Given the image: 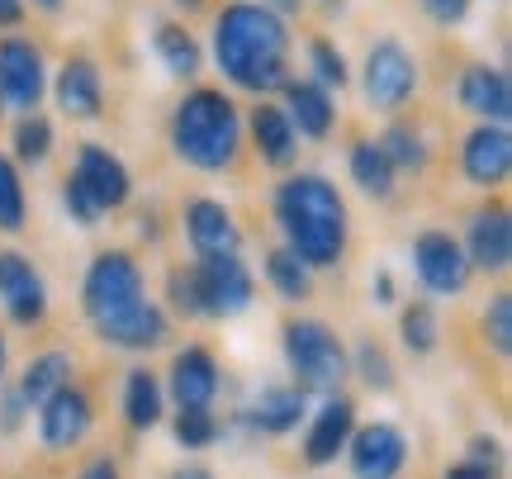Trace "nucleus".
Listing matches in <instances>:
<instances>
[{
    "label": "nucleus",
    "mask_w": 512,
    "mask_h": 479,
    "mask_svg": "<svg viewBox=\"0 0 512 479\" xmlns=\"http://www.w3.org/2000/svg\"><path fill=\"white\" fill-rule=\"evenodd\" d=\"M271 214L280 223V247H290L309 271H337L351 247V214L342 190L318 171H294L275 185Z\"/></svg>",
    "instance_id": "1"
},
{
    "label": "nucleus",
    "mask_w": 512,
    "mask_h": 479,
    "mask_svg": "<svg viewBox=\"0 0 512 479\" xmlns=\"http://www.w3.org/2000/svg\"><path fill=\"white\" fill-rule=\"evenodd\" d=\"M214 62L238 91L266 95L290 81V29L261 0H233L214 15Z\"/></svg>",
    "instance_id": "2"
},
{
    "label": "nucleus",
    "mask_w": 512,
    "mask_h": 479,
    "mask_svg": "<svg viewBox=\"0 0 512 479\" xmlns=\"http://www.w3.org/2000/svg\"><path fill=\"white\" fill-rule=\"evenodd\" d=\"M171 152L204 176L233 171L242 152V110L219 86H195L171 110Z\"/></svg>",
    "instance_id": "3"
},
{
    "label": "nucleus",
    "mask_w": 512,
    "mask_h": 479,
    "mask_svg": "<svg viewBox=\"0 0 512 479\" xmlns=\"http://www.w3.org/2000/svg\"><path fill=\"white\" fill-rule=\"evenodd\" d=\"M280 351H285V366H290V385L304 394H342L351 375L347 361V342L323 323V318L294 314L280 328Z\"/></svg>",
    "instance_id": "4"
},
{
    "label": "nucleus",
    "mask_w": 512,
    "mask_h": 479,
    "mask_svg": "<svg viewBox=\"0 0 512 479\" xmlns=\"http://www.w3.org/2000/svg\"><path fill=\"white\" fill-rule=\"evenodd\" d=\"M147 285H143V266L133 252L124 247H110L86 266V280H81V314L86 323H100V318L119 314L128 309L133 299H143Z\"/></svg>",
    "instance_id": "5"
},
{
    "label": "nucleus",
    "mask_w": 512,
    "mask_h": 479,
    "mask_svg": "<svg viewBox=\"0 0 512 479\" xmlns=\"http://www.w3.org/2000/svg\"><path fill=\"white\" fill-rule=\"evenodd\" d=\"M361 91H366V105L380 114L403 110L413 91H418V62L403 48L399 38H380L366 53V67H361Z\"/></svg>",
    "instance_id": "6"
},
{
    "label": "nucleus",
    "mask_w": 512,
    "mask_h": 479,
    "mask_svg": "<svg viewBox=\"0 0 512 479\" xmlns=\"http://www.w3.org/2000/svg\"><path fill=\"white\" fill-rule=\"evenodd\" d=\"M195 295H200V318H238L252 309L256 280L242 257H204L195 261Z\"/></svg>",
    "instance_id": "7"
},
{
    "label": "nucleus",
    "mask_w": 512,
    "mask_h": 479,
    "mask_svg": "<svg viewBox=\"0 0 512 479\" xmlns=\"http://www.w3.org/2000/svg\"><path fill=\"white\" fill-rule=\"evenodd\" d=\"M413 276L427 295H441V299H456L465 295V285H470V261L460 252V242L451 233H441V228H427L413 238Z\"/></svg>",
    "instance_id": "8"
},
{
    "label": "nucleus",
    "mask_w": 512,
    "mask_h": 479,
    "mask_svg": "<svg viewBox=\"0 0 512 479\" xmlns=\"http://www.w3.org/2000/svg\"><path fill=\"white\" fill-rule=\"evenodd\" d=\"M0 309L15 328H38L48 318V280L15 247H0Z\"/></svg>",
    "instance_id": "9"
},
{
    "label": "nucleus",
    "mask_w": 512,
    "mask_h": 479,
    "mask_svg": "<svg viewBox=\"0 0 512 479\" xmlns=\"http://www.w3.org/2000/svg\"><path fill=\"white\" fill-rule=\"evenodd\" d=\"M91 423H95V404L76 380L72 385H62L57 394H48V399L34 408L38 442L48 446V451H76V446L86 442Z\"/></svg>",
    "instance_id": "10"
},
{
    "label": "nucleus",
    "mask_w": 512,
    "mask_h": 479,
    "mask_svg": "<svg viewBox=\"0 0 512 479\" xmlns=\"http://www.w3.org/2000/svg\"><path fill=\"white\" fill-rule=\"evenodd\" d=\"M460 252L470 261V271H484V276H503L512 261V214L503 200L479 204L470 223H465V242Z\"/></svg>",
    "instance_id": "11"
},
{
    "label": "nucleus",
    "mask_w": 512,
    "mask_h": 479,
    "mask_svg": "<svg viewBox=\"0 0 512 479\" xmlns=\"http://www.w3.org/2000/svg\"><path fill=\"white\" fill-rule=\"evenodd\" d=\"M48 91V67L34 38H0V105L34 114Z\"/></svg>",
    "instance_id": "12"
},
{
    "label": "nucleus",
    "mask_w": 512,
    "mask_h": 479,
    "mask_svg": "<svg viewBox=\"0 0 512 479\" xmlns=\"http://www.w3.org/2000/svg\"><path fill=\"white\" fill-rule=\"evenodd\" d=\"M351 479H399L408 465V437L394 423H366L351 432L347 442Z\"/></svg>",
    "instance_id": "13"
},
{
    "label": "nucleus",
    "mask_w": 512,
    "mask_h": 479,
    "mask_svg": "<svg viewBox=\"0 0 512 479\" xmlns=\"http://www.w3.org/2000/svg\"><path fill=\"white\" fill-rule=\"evenodd\" d=\"M95 337L105 342V347H119V351H157L171 337V318H166V309L157 304V299H133L128 309H119V314L100 318V323H91Z\"/></svg>",
    "instance_id": "14"
},
{
    "label": "nucleus",
    "mask_w": 512,
    "mask_h": 479,
    "mask_svg": "<svg viewBox=\"0 0 512 479\" xmlns=\"http://www.w3.org/2000/svg\"><path fill=\"white\" fill-rule=\"evenodd\" d=\"M162 389L176 399V408H214L223 389V370H219V356L209 347H181L171 356V370H166Z\"/></svg>",
    "instance_id": "15"
},
{
    "label": "nucleus",
    "mask_w": 512,
    "mask_h": 479,
    "mask_svg": "<svg viewBox=\"0 0 512 479\" xmlns=\"http://www.w3.org/2000/svg\"><path fill=\"white\" fill-rule=\"evenodd\" d=\"M181 228H185V242L195 247V257H238L242 247V228L238 219H233V209L223 200H209V195H200V200H190L181 209Z\"/></svg>",
    "instance_id": "16"
},
{
    "label": "nucleus",
    "mask_w": 512,
    "mask_h": 479,
    "mask_svg": "<svg viewBox=\"0 0 512 479\" xmlns=\"http://www.w3.org/2000/svg\"><path fill=\"white\" fill-rule=\"evenodd\" d=\"M460 171L479 190H498L512 176V138L498 124H475L460 143Z\"/></svg>",
    "instance_id": "17"
},
{
    "label": "nucleus",
    "mask_w": 512,
    "mask_h": 479,
    "mask_svg": "<svg viewBox=\"0 0 512 479\" xmlns=\"http://www.w3.org/2000/svg\"><path fill=\"white\" fill-rule=\"evenodd\" d=\"M76 181L91 190V200L105 209V214H114V209H124L128 200H133V176H128V166L114 157L110 148H100V143H81L76 148Z\"/></svg>",
    "instance_id": "18"
},
{
    "label": "nucleus",
    "mask_w": 512,
    "mask_h": 479,
    "mask_svg": "<svg viewBox=\"0 0 512 479\" xmlns=\"http://www.w3.org/2000/svg\"><path fill=\"white\" fill-rule=\"evenodd\" d=\"M351 432H356V404H351L347 394H328L318 413L309 418V432H304V461L313 470H323L332 465L342 451H347Z\"/></svg>",
    "instance_id": "19"
},
{
    "label": "nucleus",
    "mask_w": 512,
    "mask_h": 479,
    "mask_svg": "<svg viewBox=\"0 0 512 479\" xmlns=\"http://www.w3.org/2000/svg\"><path fill=\"white\" fill-rule=\"evenodd\" d=\"M53 95L62 114H72V119H100V110H105V76L95 67V57H86V53L67 57L62 72L53 76Z\"/></svg>",
    "instance_id": "20"
},
{
    "label": "nucleus",
    "mask_w": 512,
    "mask_h": 479,
    "mask_svg": "<svg viewBox=\"0 0 512 479\" xmlns=\"http://www.w3.org/2000/svg\"><path fill=\"white\" fill-rule=\"evenodd\" d=\"M304 418H309V394L294 389L290 380L261 385L252 408H247V423H252V432H261V437H290Z\"/></svg>",
    "instance_id": "21"
},
{
    "label": "nucleus",
    "mask_w": 512,
    "mask_h": 479,
    "mask_svg": "<svg viewBox=\"0 0 512 479\" xmlns=\"http://www.w3.org/2000/svg\"><path fill=\"white\" fill-rule=\"evenodd\" d=\"M460 105L475 114L479 124H498V129H508L512 119V86L508 76L498 72V67H484V62H475V67H465L460 72Z\"/></svg>",
    "instance_id": "22"
},
{
    "label": "nucleus",
    "mask_w": 512,
    "mask_h": 479,
    "mask_svg": "<svg viewBox=\"0 0 512 479\" xmlns=\"http://www.w3.org/2000/svg\"><path fill=\"white\" fill-rule=\"evenodd\" d=\"M280 95H285V119L294 124V133L299 138H313V143H323L332 129H337V100H332V91H323V86H313L309 76H299V81H285L280 86Z\"/></svg>",
    "instance_id": "23"
},
{
    "label": "nucleus",
    "mask_w": 512,
    "mask_h": 479,
    "mask_svg": "<svg viewBox=\"0 0 512 479\" xmlns=\"http://www.w3.org/2000/svg\"><path fill=\"white\" fill-rule=\"evenodd\" d=\"M247 129H252V148L261 162L275 166V171H290L294 157H299V133H294V124L285 119L280 105L261 100V105L247 114Z\"/></svg>",
    "instance_id": "24"
},
{
    "label": "nucleus",
    "mask_w": 512,
    "mask_h": 479,
    "mask_svg": "<svg viewBox=\"0 0 512 479\" xmlns=\"http://www.w3.org/2000/svg\"><path fill=\"white\" fill-rule=\"evenodd\" d=\"M76 380V361H72V351H62V347H48V351H38V356H29V366L19 370V394H24V404L38 408L48 394H57L62 385H72Z\"/></svg>",
    "instance_id": "25"
},
{
    "label": "nucleus",
    "mask_w": 512,
    "mask_h": 479,
    "mask_svg": "<svg viewBox=\"0 0 512 479\" xmlns=\"http://www.w3.org/2000/svg\"><path fill=\"white\" fill-rule=\"evenodd\" d=\"M166 418V389L162 375H152L147 366H133L124 375V423L133 432H152Z\"/></svg>",
    "instance_id": "26"
},
{
    "label": "nucleus",
    "mask_w": 512,
    "mask_h": 479,
    "mask_svg": "<svg viewBox=\"0 0 512 479\" xmlns=\"http://www.w3.org/2000/svg\"><path fill=\"white\" fill-rule=\"evenodd\" d=\"M347 171L351 181H356V190L361 195H370V200H394V185H399V176H394V166H389V157L380 152V143L375 138H356L347 152Z\"/></svg>",
    "instance_id": "27"
},
{
    "label": "nucleus",
    "mask_w": 512,
    "mask_h": 479,
    "mask_svg": "<svg viewBox=\"0 0 512 479\" xmlns=\"http://www.w3.org/2000/svg\"><path fill=\"white\" fill-rule=\"evenodd\" d=\"M152 48L162 57V67L171 76H181V81H195L204 67V53H200V38L185 29L181 19H162L157 29H152Z\"/></svg>",
    "instance_id": "28"
},
{
    "label": "nucleus",
    "mask_w": 512,
    "mask_h": 479,
    "mask_svg": "<svg viewBox=\"0 0 512 479\" xmlns=\"http://www.w3.org/2000/svg\"><path fill=\"white\" fill-rule=\"evenodd\" d=\"M261 271H266V285H271V290L285 299V304H304V299L313 295V271L299 257H294L290 247H271Z\"/></svg>",
    "instance_id": "29"
},
{
    "label": "nucleus",
    "mask_w": 512,
    "mask_h": 479,
    "mask_svg": "<svg viewBox=\"0 0 512 479\" xmlns=\"http://www.w3.org/2000/svg\"><path fill=\"white\" fill-rule=\"evenodd\" d=\"M380 152L389 157V166H394V176H422L427 171V162H432V148H427V138H422L413 124H389V129L380 133Z\"/></svg>",
    "instance_id": "30"
},
{
    "label": "nucleus",
    "mask_w": 512,
    "mask_h": 479,
    "mask_svg": "<svg viewBox=\"0 0 512 479\" xmlns=\"http://www.w3.org/2000/svg\"><path fill=\"white\" fill-rule=\"evenodd\" d=\"M399 337L408 356H432L441 342V318H437V304L432 299H413L399 309Z\"/></svg>",
    "instance_id": "31"
},
{
    "label": "nucleus",
    "mask_w": 512,
    "mask_h": 479,
    "mask_svg": "<svg viewBox=\"0 0 512 479\" xmlns=\"http://www.w3.org/2000/svg\"><path fill=\"white\" fill-rule=\"evenodd\" d=\"M10 162H24V166H43L53 157V124L43 119V114H19L15 133H10Z\"/></svg>",
    "instance_id": "32"
},
{
    "label": "nucleus",
    "mask_w": 512,
    "mask_h": 479,
    "mask_svg": "<svg viewBox=\"0 0 512 479\" xmlns=\"http://www.w3.org/2000/svg\"><path fill=\"white\" fill-rule=\"evenodd\" d=\"M24 223H29L24 176H19V166L0 152V233H5V238H15V233H24Z\"/></svg>",
    "instance_id": "33"
},
{
    "label": "nucleus",
    "mask_w": 512,
    "mask_h": 479,
    "mask_svg": "<svg viewBox=\"0 0 512 479\" xmlns=\"http://www.w3.org/2000/svg\"><path fill=\"white\" fill-rule=\"evenodd\" d=\"M351 361V370H356V380H361V385L366 389H375V394H389V389H394V380H399V375H394V361H389V351L380 347V342H356V351H351L347 356Z\"/></svg>",
    "instance_id": "34"
},
{
    "label": "nucleus",
    "mask_w": 512,
    "mask_h": 479,
    "mask_svg": "<svg viewBox=\"0 0 512 479\" xmlns=\"http://www.w3.org/2000/svg\"><path fill=\"white\" fill-rule=\"evenodd\" d=\"M171 437H176V446H185V451H209L223 432H219L214 408H181V413L171 418Z\"/></svg>",
    "instance_id": "35"
},
{
    "label": "nucleus",
    "mask_w": 512,
    "mask_h": 479,
    "mask_svg": "<svg viewBox=\"0 0 512 479\" xmlns=\"http://www.w3.org/2000/svg\"><path fill=\"white\" fill-rule=\"evenodd\" d=\"M309 81L313 86H323V91H342V86L351 81L347 57L337 53L332 38H309Z\"/></svg>",
    "instance_id": "36"
},
{
    "label": "nucleus",
    "mask_w": 512,
    "mask_h": 479,
    "mask_svg": "<svg viewBox=\"0 0 512 479\" xmlns=\"http://www.w3.org/2000/svg\"><path fill=\"white\" fill-rule=\"evenodd\" d=\"M479 332H484V347L494 351V356H508L512 351V299L508 295L489 299V309L479 318Z\"/></svg>",
    "instance_id": "37"
},
{
    "label": "nucleus",
    "mask_w": 512,
    "mask_h": 479,
    "mask_svg": "<svg viewBox=\"0 0 512 479\" xmlns=\"http://www.w3.org/2000/svg\"><path fill=\"white\" fill-rule=\"evenodd\" d=\"M166 304L176 318H200V295H195V266H171L166 271Z\"/></svg>",
    "instance_id": "38"
},
{
    "label": "nucleus",
    "mask_w": 512,
    "mask_h": 479,
    "mask_svg": "<svg viewBox=\"0 0 512 479\" xmlns=\"http://www.w3.org/2000/svg\"><path fill=\"white\" fill-rule=\"evenodd\" d=\"M62 209H67V214H72V223H81V228H95V223L105 219V209L91 200V190L76 181V176H67V181H62Z\"/></svg>",
    "instance_id": "39"
},
{
    "label": "nucleus",
    "mask_w": 512,
    "mask_h": 479,
    "mask_svg": "<svg viewBox=\"0 0 512 479\" xmlns=\"http://www.w3.org/2000/svg\"><path fill=\"white\" fill-rule=\"evenodd\" d=\"M29 418H34V408L24 404V394H19L15 385H0V432L15 437V432H24Z\"/></svg>",
    "instance_id": "40"
},
{
    "label": "nucleus",
    "mask_w": 512,
    "mask_h": 479,
    "mask_svg": "<svg viewBox=\"0 0 512 479\" xmlns=\"http://www.w3.org/2000/svg\"><path fill=\"white\" fill-rule=\"evenodd\" d=\"M465 461L479 465V470H489V475H498V470H503V446L479 432V437H470V446H465Z\"/></svg>",
    "instance_id": "41"
},
{
    "label": "nucleus",
    "mask_w": 512,
    "mask_h": 479,
    "mask_svg": "<svg viewBox=\"0 0 512 479\" xmlns=\"http://www.w3.org/2000/svg\"><path fill=\"white\" fill-rule=\"evenodd\" d=\"M370 299L380 304V309H394L399 304V280L389 266H375V276H370Z\"/></svg>",
    "instance_id": "42"
},
{
    "label": "nucleus",
    "mask_w": 512,
    "mask_h": 479,
    "mask_svg": "<svg viewBox=\"0 0 512 479\" xmlns=\"http://www.w3.org/2000/svg\"><path fill=\"white\" fill-rule=\"evenodd\" d=\"M470 5H475V0H422V10L437 19V24H465Z\"/></svg>",
    "instance_id": "43"
},
{
    "label": "nucleus",
    "mask_w": 512,
    "mask_h": 479,
    "mask_svg": "<svg viewBox=\"0 0 512 479\" xmlns=\"http://www.w3.org/2000/svg\"><path fill=\"white\" fill-rule=\"evenodd\" d=\"M76 479H119V465H114L110 456H95V461L81 465V475Z\"/></svg>",
    "instance_id": "44"
},
{
    "label": "nucleus",
    "mask_w": 512,
    "mask_h": 479,
    "mask_svg": "<svg viewBox=\"0 0 512 479\" xmlns=\"http://www.w3.org/2000/svg\"><path fill=\"white\" fill-rule=\"evenodd\" d=\"M24 15H29V5H24V0H0V29L24 24Z\"/></svg>",
    "instance_id": "45"
},
{
    "label": "nucleus",
    "mask_w": 512,
    "mask_h": 479,
    "mask_svg": "<svg viewBox=\"0 0 512 479\" xmlns=\"http://www.w3.org/2000/svg\"><path fill=\"white\" fill-rule=\"evenodd\" d=\"M441 479H498V475H489V470H479V465H470V461H456L441 470Z\"/></svg>",
    "instance_id": "46"
},
{
    "label": "nucleus",
    "mask_w": 512,
    "mask_h": 479,
    "mask_svg": "<svg viewBox=\"0 0 512 479\" xmlns=\"http://www.w3.org/2000/svg\"><path fill=\"white\" fill-rule=\"evenodd\" d=\"M171 479H214V470H209V465H200V461H185V465H176V470H171Z\"/></svg>",
    "instance_id": "47"
},
{
    "label": "nucleus",
    "mask_w": 512,
    "mask_h": 479,
    "mask_svg": "<svg viewBox=\"0 0 512 479\" xmlns=\"http://www.w3.org/2000/svg\"><path fill=\"white\" fill-rule=\"evenodd\" d=\"M261 5H266V10H271V15H299V10H304V0H261Z\"/></svg>",
    "instance_id": "48"
},
{
    "label": "nucleus",
    "mask_w": 512,
    "mask_h": 479,
    "mask_svg": "<svg viewBox=\"0 0 512 479\" xmlns=\"http://www.w3.org/2000/svg\"><path fill=\"white\" fill-rule=\"evenodd\" d=\"M24 5H29V0H24ZM34 5L43 15H62V10H67V0H34Z\"/></svg>",
    "instance_id": "49"
},
{
    "label": "nucleus",
    "mask_w": 512,
    "mask_h": 479,
    "mask_svg": "<svg viewBox=\"0 0 512 479\" xmlns=\"http://www.w3.org/2000/svg\"><path fill=\"white\" fill-rule=\"evenodd\" d=\"M5 361H10V342H5V328H0V385H5Z\"/></svg>",
    "instance_id": "50"
},
{
    "label": "nucleus",
    "mask_w": 512,
    "mask_h": 479,
    "mask_svg": "<svg viewBox=\"0 0 512 479\" xmlns=\"http://www.w3.org/2000/svg\"><path fill=\"white\" fill-rule=\"evenodd\" d=\"M176 10H185V15H195V10H204V0H171Z\"/></svg>",
    "instance_id": "51"
},
{
    "label": "nucleus",
    "mask_w": 512,
    "mask_h": 479,
    "mask_svg": "<svg viewBox=\"0 0 512 479\" xmlns=\"http://www.w3.org/2000/svg\"><path fill=\"white\" fill-rule=\"evenodd\" d=\"M318 5H323L328 15H342V10H347V0H318Z\"/></svg>",
    "instance_id": "52"
}]
</instances>
